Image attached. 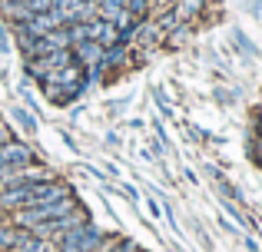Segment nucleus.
Here are the masks:
<instances>
[{
	"mask_svg": "<svg viewBox=\"0 0 262 252\" xmlns=\"http://www.w3.org/2000/svg\"><path fill=\"white\" fill-rule=\"evenodd\" d=\"M179 24H183V20L176 17V10H173V7H169L166 13H160V17H156V27H160L163 33H173V30H176Z\"/></svg>",
	"mask_w": 262,
	"mask_h": 252,
	"instance_id": "9d476101",
	"label": "nucleus"
},
{
	"mask_svg": "<svg viewBox=\"0 0 262 252\" xmlns=\"http://www.w3.org/2000/svg\"><path fill=\"white\" fill-rule=\"evenodd\" d=\"M13 120H20V126H24L27 133H37V117H30L27 106H17V110H13Z\"/></svg>",
	"mask_w": 262,
	"mask_h": 252,
	"instance_id": "ddd939ff",
	"label": "nucleus"
},
{
	"mask_svg": "<svg viewBox=\"0 0 262 252\" xmlns=\"http://www.w3.org/2000/svg\"><path fill=\"white\" fill-rule=\"evenodd\" d=\"M7 50H10V33L0 30V53H7Z\"/></svg>",
	"mask_w": 262,
	"mask_h": 252,
	"instance_id": "6ab92c4d",
	"label": "nucleus"
},
{
	"mask_svg": "<svg viewBox=\"0 0 262 252\" xmlns=\"http://www.w3.org/2000/svg\"><path fill=\"white\" fill-rule=\"evenodd\" d=\"M149 7H153V0H126V10L133 13L136 20H143V17H149Z\"/></svg>",
	"mask_w": 262,
	"mask_h": 252,
	"instance_id": "4468645a",
	"label": "nucleus"
},
{
	"mask_svg": "<svg viewBox=\"0 0 262 252\" xmlns=\"http://www.w3.org/2000/svg\"><path fill=\"white\" fill-rule=\"evenodd\" d=\"M256 159H259V163H262V146H259V153H256Z\"/></svg>",
	"mask_w": 262,
	"mask_h": 252,
	"instance_id": "412c9836",
	"label": "nucleus"
},
{
	"mask_svg": "<svg viewBox=\"0 0 262 252\" xmlns=\"http://www.w3.org/2000/svg\"><path fill=\"white\" fill-rule=\"evenodd\" d=\"M103 50H106V47H100L96 40H83V43L73 47V57H77V63L93 66V63H100V60H103Z\"/></svg>",
	"mask_w": 262,
	"mask_h": 252,
	"instance_id": "423d86ee",
	"label": "nucleus"
},
{
	"mask_svg": "<svg viewBox=\"0 0 262 252\" xmlns=\"http://www.w3.org/2000/svg\"><path fill=\"white\" fill-rule=\"evenodd\" d=\"M10 252H57V242L50 239H40L37 233H30V229H24L17 239V246H13Z\"/></svg>",
	"mask_w": 262,
	"mask_h": 252,
	"instance_id": "20e7f679",
	"label": "nucleus"
},
{
	"mask_svg": "<svg viewBox=\"0 0 262 252\" xmlns=\"http://www.w3.org/2000/svg\"><path fill=\"white\" fill-rule=\"evenodd\" d=\"M20 233H24V229H17V226H4V222H0V252H10L13 246H17Z\"/></svg>",
	"mask_w": 262,
	"mask_h": 252,
	"instance_id": "1a4fd4ad",
	"label": "nucleus"
},
{
	"mask_svg": "<svg viewBox=\"0 0 262 252\" xmlns=\"http://www.w3.org/2000/svg\"><path fill=\"white\" fill-rule=\"evenodd\" d=\"M83 222H90V216H86V209H80V206H73L70 213H63V216H57V219H47V222H37V226L30 229V233H37L40 239H50V242H57L60 236H67L70 229H77V226H83Z\"/></svg>",
	"mask_w": 262,
	"mask_h": 252,
	"instance_id": "f03ea898",
	"label": "nucleus"
},
{
	"mask_svg": "<svg viewBox=\"0 0 262 252\" xmlns=\"http://www.w3.org/2000/svg\"><path fill=\"white\" fill-rule=\"evenodd\" d=\"M33 163H40V156L30 143L7 140L4 146H0V169H20V166H33Z\"/></svg>",
	"mask_w": 262,
	"mask_h": 252,
	"instance_id": "7ed1b4c3",
	"label": "nucleus"
},
{
	"mask_svg": "<svg viewBox=\"0 0 262 252\" xmlns=\"http://www.w3.org/2000/svg\"><path fill=\"white\" fill-rule=\"evenodd\" d=\"M100 17V4L96 0H83V4H77L73 10H63V24H86V20Z\"/></svg>",
	"mask_w": 262,
	"mask_h": 252,
	"instance_id": "39448f33",
	"label": "nucleus"
},
{
	"mask_svg": "<svg viewBox=\"0 0 262 252\" xmlns=\"http://www.w3.org/2000/svg\"><path fill=\"white\" fill-rule=\"evenodd\" d=\"M232 37H236V43H239V47H243V50H249V53H252V43H249V40H246V37H243V33H239V30H236V33H232Z\"/></svg>",
	"mask_w": 262,
	"mask_h": 252,
	"instance_id": "aec40b11",
	"label": "nucleus"
},
{
	"mask_svg": "<svg viewBox=\"0 0 262 252\" xmlns=\"http://www.w3.org/2000/svg\"><path fill=\"white\" fill-rule=\"evenodd\" d=\"M77 4H83V0H53V10H73Z\"/></svg>",
	"mask_w": 262,
	"mask_h": 252,
	"instance_id": "f3484780",
	"label": "nucleus"
},
{
	"mask_svg": "<svg viewBox=\"0 0 262 252\" xmlns=\"http://www.w3.org/2000/svg\"><path fill=\"white\" fill-rule=\"evenodd\" d=\"M203 7H206V0H176L173 10H176V17L183 20V24H189L192 17H199V13H203Z\"/></svg>",
	"mask_w": 262,
	"mask_h": 252,
	"instance_id": "6e6552de",
	"label": "nucleus"
},
{
	"mask_svg": "<svg viewBox=\"0 0 262 252\" xmlns=\"http://www.w3.org/2000/svg\"><path fill=\"white\" fill-rule=\"evenodd\" d=\"M96 4H103V0H96Z\"/></svg>",
	"mask_w": 262,
	"mask_h": 252,
	"instance_id": "4be33fe9",
	"label": "nucleus"
},
{
	"mask_svg": "<svg viewBox=\"0 0 262 252\" xmlns=\"http://www.w3.org/2000/svg\"><path fill=\"white\" fill-rule=\"evenodd\" d=\"M7 140H13V133H10V126H7L4 120H0V146H4Z\"/></svg>",
	"mask_w": 262,
	"mask_h": 252,
	"instance_id": "a211bd4d",
	"label": "nucleus"
},
{
	"mask_svg": "<svg viewBox=\"0 0 262 252\" xmlns=\"http://www.w3.org/2000/svg\"><path fill=\"white\" fill-rule=\"evenodd\" d=\"M103 239H106V233H103L96 222H83V226L70 229L67 236H60L57 252H96Z\"/></svg>",
	"mask_w": 262,
	"mask_h": 252,
	"instance_id": "f257e3e1",
	"label": "nucleus"
},
{
	"mask_svg": "<svg viewBox=\"0 0 262 252\" xmlns=\"http://www.w3.org/2000/svg\"><path fill=\"white\" fill-rule=\"evenodd\" d=\"M126 57H129V47H123V43H113V47H106V50H103V70H116V66H123L126 63Z\"/></svg>",
	"mask_w": 262,
	"mask_h": 252,
	"instance_id": "0eeeda50",
	"label": "nucleus"
},
{
	"mask_svg": "<svg viewBox=\"0 0 262 252\" xmlns=\"http://www.w3.org/2000/svg\"><path fill=\"white\" fill-rule=\"evenodd\" d=\"M153 100H156V106H160L163 113H169V100H166V93H163V90H156V93H153Z\"/></svg>",
	"mask_w": 262,
	"mask_h": 252,
	"instance_id": "dca6fc26",
	"label": "nucleus"
},
{
	"mask_svg": "<svg viewBox=\"0 0 262 252\" xmlns=\"http://www.w3.org/2000/svg\"><path fill=\"white\" fill-rule=\"evenodd\" d=\"M20 7H24L27 17H37V13H47L53 7V0H20Z\"/></svg>",
	"mask_w": 262,
	"mask_h": 252,
	"instance_id": "9b49d317",
	"label": "nucleus"
},
{
	"mask_svg": "<svg viewBox=\"0 0 262 252\" xmlns=\"http://www.w3.org/2000/svg\"><path fill=\"white\" fill-rule=\"evenodd\" d=\"M17 93L24 97V103H27V110L33 113V117H40V106H37V100H33V90H30V80H24V83L17 86Z\"/></svg>",
	"mask_w": 262,
	"mask_h": 252,
	"instance_id": "f8f14e48",
	"label": "nucleus"
},
{
	"mask_svg": "<svg viewBox=\"0 0 262 252\" xmlns=\"http://www.w3.org/2000/svg\"><path fill=\"white\" fill-rule=\"evenodd\" d=\"M186 37H189V24H179V27H176L173 33H166V40H169V43H173V47L186 43Z\"/></svg>",
	"mask_w": 262,
	"mask_h": 252,
	"instance_id": "2eb2a0df",
	"label": "nucleus"
}]
</instances>
